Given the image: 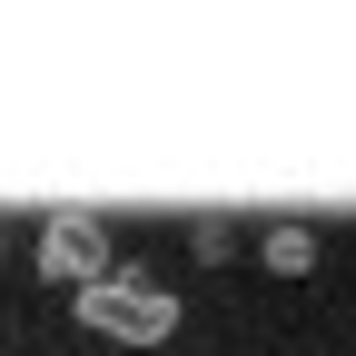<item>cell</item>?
I'll return each instance as SVG.
<instances>
[{
    "label": "cell",
    "mask_w": 356,
    "mask_h": 356,
    "mask_svg": "<svg viewBox=\"0 0 356 356\" xmlns=\"http://www.w3.org/2000/svg\"><path fill=\"white\" fill-rule=\"evenodd\" d=\"M267 267H277V277H307V267H317V238L307 228H267Z\"/></svg>",
    "instance_id": "cell-3"
},
{
    "label": "cell",
    "mask_w": 356,
    "mask_h": 356,
    "mask_svg": "<svg viewBox=\"0 0 356 356\" xmlns=\"http://www.w3.org/2000/svg\"><path fill=\"white\" fill-rule=\"evenodd\" d=\"M109 228H99V218H89V208H60L50 218V228H40V277H50V287H89V277H109Z\"/></svg>",
    "instance_id": "cell-2"
},
{
    "label": "cell",
    "mask_w": 356,
    "mask_h": 356,
    "mask_svg": "<svg viewBox=\"0 0 356 356\" xmlns=\"http://www.w3.org/2000/svg\"><path fill=\"white\" fill-rule=\"evenodd\" d=\"M70 297H79V327L109 337V346H168V337H178V297L149 287L139 267H109V277H89V287H70Z\"/></svg>",
    "instance_id": "cell-1"
}]
</instances>
